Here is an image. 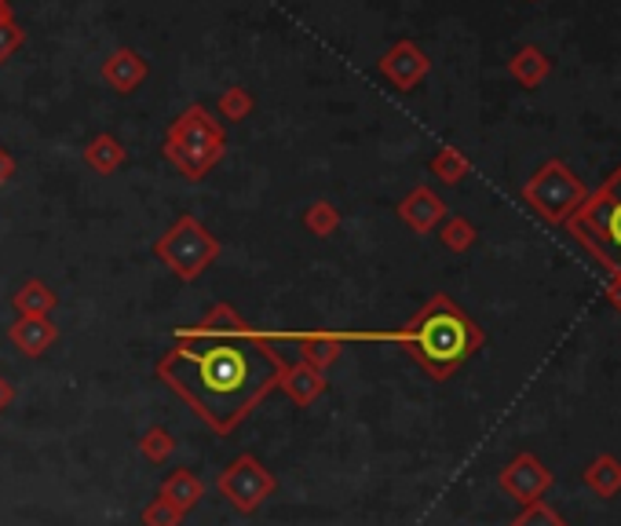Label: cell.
<instances>
[{"label": "cell", "instance_id": "21", "mask_svg": "<svg viewBox=\"0 0 621 526\" xmlns=\"http://www.w3.org/2000/svg\"><path fill=\"white\" fill-rule=\"evenodd\" d=\"M439 238H443L449 253H468L479 242V227L468 220V216H446V220L439 223Z\"/></svg>", "mask_w": 621, "mask_h": 526}, {"label": "cell", "instance_id": "5", "mask_svg": "<svg viewBox=\"0 0 621 526\" xmlns=\"http://www.w3.org/2000/svg\"><path fill=\"white\" fill-rule=\"evenodd\" d=\"M224 245L198 216H179L168 231L154 242V256L173 271L179 282H198L208 267L219 260Z\"/></svg>", "mask_w": 621, "mask_h": 526}, {"label": "cell", "instance_id": "14", "mask_svg": "<svg viewBox=\"0 0 621 526\" xmlns=\"http://www.w3.org/2000/svg\"><path fill=\"white\" fill-rule=\"evenodd\" d=\"M103 81L114 88L117 95H132L139 85L147 81V59L136 52V48H117L103 59Z\"/></svg>", "mask_w": 621, "mask_h": 526}, {"label": "cell", "instance_id": "4", "mask_svg": "<svg viewBox=\"0 0 621 526\" xmlns=\"http://www.w3.org/2000/svg\"><path fill=\"white\" fill-rule=\"evenodd\" d=\"M162 154L187 183H202L205 176L224 162L227 132H224V125L208 114V106L190 103L187 111L168 125Z\"/></svg>", "mask_w": 621, "mask_h": 526}, {"label": "cell", "instance_id": "6", "mask_svg": "<svg viewBox=\"0 0 621 526\" xmlns=\"http://www.w3.org/2000/svg\"><path fill=\"white\" fill-rule=\"evenodd\" d=\"M585 194L588 191L581 183V176H574V168L559 162V157L545 162L523 183V202L530 205V213L553 227H563L578 213V205L585 202Z\"/></svg>", "mask_w": 621, "mask_h": 526}, {"label": "cell", "instance_id": "9", "mask_svg": "<svg viewBox=\"0 0 621 526\" xmlns=\"http://www.w3.org/2000/svg\"><path fill=\"white\" fill-rule=\"evenodd\" d=\"M377 69L388 85L398 88V92H414V88L432 74V59H428L424 48L414 41H395L384 55H380Z\"/></svg>", "mask_w": 621, "mask_h": 526}, {"label": "cell", "instance_id": "11", "mask_svg": "<svg viewBox=\"0 0 621 526\" xmlns=\"http://www.w3.org/2000/svg\"><path fill=\"white\" fill-rule=\"evenodd\" d=\"M278 344H293L296 347V359L315 365V370H329V365L340 362L344 355V336L340 333H326V330H307V333H282L275 336Z\"/></svg>", "mask_w": 621, "mask_h": 526}, {"label": "cell", "instance_id": "3", "mask_svg": "<svg viewBox=\"0 0 621 526\" xmlns=\"http://www.w3.org/2000/svg\"><path fill=\"white\" fill-rule=\"evenodd\" d=\"M563 227L610 278L621 274V165L593 194H585V202Z\"/></svg>", "mask_w": 621, "mask_h": 526}, {"label": "cell", "instance_id": "15", "mask_svg": "<svg viewBox=\"0 0 621 526\" xmlns=\"http://www.w3.org/2000/svg\"><path fill=\"white\" fill-rule=\"evenodd\" d=\"M55 304H59L55 290L48 282H41V278H26L12 296V307L18 315H26V319H52Z\"/></svg>", "mask_w": 621, "mask_h": 526}, {"label": "cell", "instance_id": "12", "mask_svg": "<svg viewBox=\"0 0 621 526\" xmlns=\"http://www.w3.org/2000/svg\"><path fill=\"white\" fill-rule=\"evenodd\" d=\"M278 392H282L289 402L310 406V402H318L329 392V381H326L322 370H315V365L296 359V362H286L282 376H278Z\"/></svg>", "mask_w": 621, "mask_h": 526}, {"label": "cell", "instance_id": "18", "mask_svg": "<svg viewBox=\"0 0 621 526\" xmlns=\"http://www.w3.org/2000/svg\"><path fill=\"white\" fill-rule=\"evenodd\" d=\"M508 74L516 77V85L537 88V85H545L548 74H553V59H548V55L541 52V48H534V44H523L512 59H508Z\"/></svg>", "mask_w": 621, "mask_h": 526}, {"label": "cell", "instance_id": "26", "mask_svg": "<svg viewBox=\"0 0 621 526\" xmlns=\"http://www.w3.org/2000/svg\"><path fill=\"white\" fill-rule=\"evenodd\" d=\"M508 526H567V519L553 509V504L534 501V504H523V512H519Z\"/></svg>", "mask_w": 621, "mask_h": 526}, {"label": "cell", "instance_id": "29", "mask_svg": "<svg viewBox=\"0 0 621 526\" xmlns=\"http://www.w3.org/2000/svg\"><path fill=\"white\" fill-rule=\"evenodd\" d=\"M12 402H15V384L8 381L4 373H0V413L12 410Z\"/></svg>", "mask_w": 621, "mask_h": 526}, {"label": "cell", "instance_id": "10", "mask_svg": "<svg viewBox=\"0 0 621 526\" xmlns=\"http://www.w3.org/2000/svg\"><path fill=\"white\" fill-rule=\"evenodd\" d=\"M395 213L414 234H432V231H439V223L449 216V208H446L443 197L432 191V187H414V191H409L403 202L395 205Z\"/></svg>", "mask_w": 621, "mask_h": 526}, {"label": "cell", "instance_id": "31", "mask_svg": "<svg viewBox=\"0 0 621 526\" xmlns=\"http://www.w3.org/2000/svg\"><path fill=\"white\" fill-rule=\"evenodd\" d=\"M0 18H15L12 15V0H0Z\"/></svg>", "mask_w": 621, "mask_h": 526}, {"label": "cell", "instance_id": "27", "mask_svg": "<svg viewBox=\"0 0 621 526\" xmlns=\"http://www.w3.org/2000/svg\"><path fill=\"white\" fill-rule=\"evenodd\" d=\"M23 41H26L23 26H18L15 18H0V66H4L8 59L23 48Z\"/></svg>", "mask_w": 621, "mask_h": 526}, {"label": "cell", "instance_id": "19", "mask_svg": "<svg viewBox=\"0 0 621 526\" xmlns=\"http://www.w3.org/2000/svg\"><path fill=\"white\" fill-rule=\"evenodd\" d=\"M581 483H585L596 498H614V493L621 490V461L614 458V453H599V458H593L585 464Z\"/></svg>", "mask_w": 621, "mask_h": 526}, {"label": "cell", "instance_id": "25", "mask_svg": "<svg viewBox=\"0 0 621 526\" xmlns=\"http://www.w3.org/2000/svg\"><path fill=\"white\" fill-rule=\"evenodd\" d=\"M183 519H187V512H179L176 504L165 498H154L143 509V515H139L143 526H183Z\"/></svg>", "mask_w": 621, "mask_h": 526}, {"label": "cell", "instance_id": "7", "mask_svg": "<svg viewBox=\"0 0 621 526\" xmlns=\"http://www.w3.org/2000/svg\"><path fill=\"white\" fill-rule=\"evenodd\" d=\"M216 490L224 493L227 504L238 515H253L264 509L267 498H275L278 479L256 453H238V458L216 475Z\"/></svg>", "mask_w": 621, "mask_h": 526}, {"label": "cell", "instance_id": "16", "mask_svg": "<svg viewBox=\"0 0 621 526\" xmlns=\"http://www.w3.org/2000/svg\"><path fill=\"white\" fill-rule=\"evenodd\" d=\"M125 162H128V151L122 146V139L117 136L99 132L85 143V165L99 176H114Z\"/></svg>", "mask_w": 621, "mask_h": 526}, {"label": "cell", "instance_id": "2", "mask_svg": "<svg viewBox=\"0 0 621 526\" xmlns=\"http://www.w3.org/2000/svg\"><path fill=\"white\" fill-rule=\"evenodd\" d=\"M340 336H344V344L347 341L398 344L420 370L432 376V381H449V376L472 359L476 351H483V344H486L483 325H479L460 304L449 300L446 293L428 296V300L414 311V319L403 322L398 330L340 333Z\"/></svg>", "mask_w": 621, "mask_h": 526}, {"label": "cell", "instance_id": "22", "mask_svg": "<svg viewBox=\"0 0 621 526\" xmlns=\"http://www.w3.org/2000/svg\"><path fill=\"white\" fill-rule=\"evenodd\" d=\"M139 453H143V461L150 464H168L176 453V439L173 432L165 428V424H154V428H147L139 435Z\"/></svg>", "mask_w": 621, "mask_h": 526}, {"label": "cell", "instance_id": "30", "mask_svg": "<svg viewBox=\"0 0 621 526\" xmlns=\"http://www.w3.org/2000/svg\"><path fill=\"white\" fill-rule=\"evenodd\" d=\"M607 304L610 307H614V311L621 315V274H614V278H610V282H607Z\"/></svg>", "mask_w": 621, "mask_h": 526}, {"label": "cell", "instance_id": "8", "mask_svg": "<svg viewBox=\"0 0 621 526\" xmlns=\"http://www.w3.org/2000/svg\"><path fill=\"white\" fill-rule=\"evenodd\" d=\"M553 483H556L553 472H548L545 464H541L530 450L516 453V458L497 472V486H500V490H505L512 501H519V504L541 501L548 490H553Z\"/></svg>", "mask_w": 621, "mask_h": 526}, {"label": "cell", "instance_id": "20", "mask_svg": "<svg viewBox=\"0 0 621 526\" xmlns=\"http://www.w3.org/2000/svg\"><path fill=\"white\" fill-rule=\"evenodd\" d=\"M428 172H432L439 183L457 187V183H465L468 176H472V162H468V157L460 154L457 146H443V151H439L432 162H428Z\"/></svg>", "mask_w": 621, "mask_h": 526}, {"label": "cell", "instance_id": "1", "mask_svg": "<svg viewBox=\"0 0 621 526\" xmlns=\"http://www.w3.org/2000/svg\"><path fill=\"white\" fill-rule=\"evenodd\" d=\"M286 355L278 341L242 319L230 304H216L194 325L176 333V344L157 359L154 376L219 439L235 435L259 410Z\"/></svg>", "mask_w": 621, "mask_h": 526}, {"label": "cell", "instance_id": "17", "mask_svg": "<svg viewBox=\"0 0 621 526\" xmlns=\"http://www.w3.org/2000/svg\"><path fill=\"white\" fill-rule=\"evenodd\" d=\"M157 498L173 501L179 512H190V509H198V501L205 498V483L198 479V475L190 472V469H173V472L165 475Z\"/></svg>", "mask_w": 621, "mask_h": 526}, {"label": "cell", "instance_id": "28", "mask_svg": "<svg viewBox=\"0 0 621 526\" xmlns=\"http://www.w3.org/2000/svg\"><path fill=\"white\" fill-rule=\"evenodd\" d=\"M15 172H18V162L12 157V151H4V146H0V187L12 183Z\"/></svg>", "mask_w": 621, "mask_h": 526}, {"label": "cell", "instance_id": "24", "mask_svg": "<svg viewBox=\"0 0 621 526\" xmlns=\"http://www.w3.org/2000/svg\"><path fill=\"white\" fill-rule=\"evenodd\" d=\"M219 117H227V121H245L249 114L256 111V99H253V92H249V88H242V85H230V88H224V95H219Z\"/></svg>", "mask_w": 621, "mask_h": 526}, {"label": "cell", "instance_id": "13", "mask_svg": "<svg viewBox=\"0 0 621 526\" xmlns=\"http://www.w3.org/2000/svg\"><path fill=\"white\" fill-rule=\"evenodd\" d=\"M8 341H12V347L23 359H41L59 341V325L52 319H26V315H18V319L8 325Z\"/></svg>", "mask_w": 621, "mask_h": 526}, {"label": "cell", "instance_id": "23", "mask_svg": "<svg viewBox=\"0 0 621 526\" xmlns=\"http://www.w3.org/2000/svg\"><path fill=\"white\" fill-rule=\"evenodd\" d=\"M304 227L315 238H333L340 231V208L333 202H326V197H318V202H310L304 208Z\"/></svg>", "mask_w": 621, "mask_h": 526}]
</instances>
